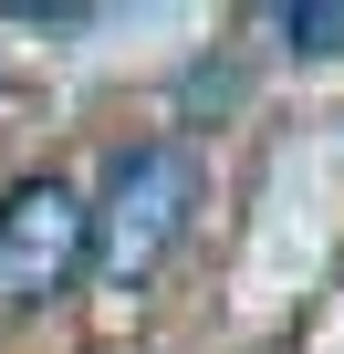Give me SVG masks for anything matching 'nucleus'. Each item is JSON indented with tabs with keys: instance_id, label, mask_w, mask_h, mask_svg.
<instances>
[{
	"instance_id": "3",
	"label": "nucleus",
	"mask_w": 344,
	"mask_h": 354,
	"mask_svg": "<svg viewBox=\"0 0 344 354\" xmlns=\"http://www.w3.org/2000/svg\"><path fill=\"white\" fill-rule=\"evenodd\" d=\"M271 32H282L292 53H344V0H282Z\"/></svg>"
},
{
	"instance_id": "1",
	"label": "nucleus",
	"mask_w": 344,
	"mask_h": 354,
	"mask_svg": "<svg viewBox=\"0 0 344 354\" xmlns=\"http://www.w3.org/2000/svg\"><path fill=\"white\" fill-rule=\"evenodd\" d=\"M188 209H199V156L188 146H125L115 177H105V209H94V271L146 281L188 240Z\"/></svg>"
},
{
	"instance_id": "2",
	"label": "nucleus",
	"mask_w": 344,
	"mask_h": 354,
	"mask_svg": "<svg viewBox=\"0 0 344 354\" xmlns=\"http://www.w3.org/2000/svg\"><path fill=\"white\" fill-rule=\"evenodd\" d=\"M94 261V209L63 177H21L0 198V302H53Z\"/></svg>"
}]
</instances>
